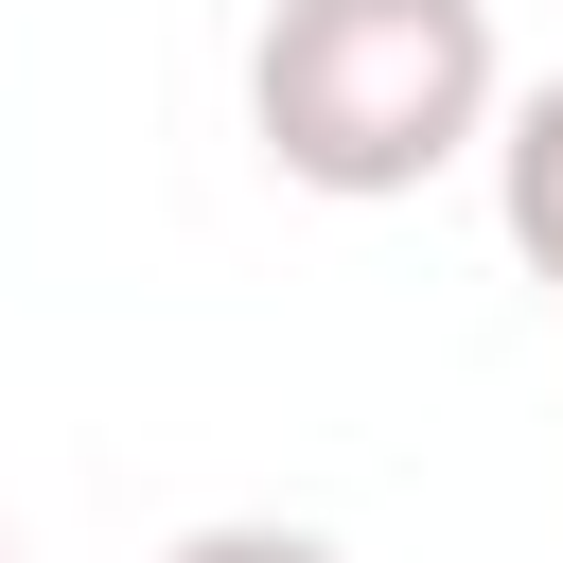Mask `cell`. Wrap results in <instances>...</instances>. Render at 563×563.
Returning <instances> with one entry per match:
<instances>
[{
	"instance_id": "obj_4",
	"label": "cell",
	"mask_w": 563,
	"mask_h": 563,
	"mask_svg": "<svg viewBox=\"0 0 563 563\" xmlns=\"http://www.w3.org/2000/svg\"><path fill=\"white\" fill-rule=\"evenodd\" d=\"M0 563H18V528H0Z\"/></svg>"
},
{
	"instance_id": "obj_1",
	"label": "cell",
	"mask_w": 563,
	"mask_h": 563,
	"mask_svg": "<svg viewBox=\"0 0 563 563\" xmlns=\"http://www.w3.org/2000/svg\"><path fill=\"white\" fill-rule=\"evenodd\" d=\"M510 106L493 70V0H282L246 35V123L299 194L334 211H387L422 194L440 158H475Z\"/></svg>"
},
{
	"instance_id": "obj_3",
	"label": "cell",
	"mask_w": 563,
	"mask_h": 563,
	"mask_svg": "<svg viewBox=\"0 0 563 563\" xmlns=\"http://www.w3.org/2000/svg\"><path fill=\"white\" fill-rule=\"evenodd\" d=\"M158 563H334L317 528H264V510H229V528H194V545H158Z\"/></svg>"
},
{
	"instance_id": "obj_2",
	"label": "cell",
	"mask_w": 563,
	"mask_h": 563,
	"mask_svg": "<svg viewBox=\"0 0 563 563\" xmlns=\"http://www.w3.org/2000/svg\"><path fill=\"white\" fill-rule=\"evenodd\" d=\"M493 211H510V264L563 299V70L493 106Z\"/></svg>"
}]
</instances>
